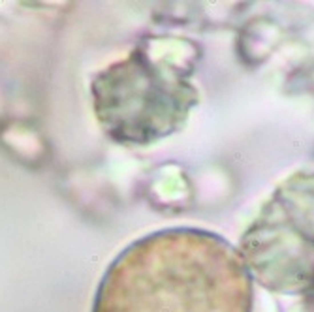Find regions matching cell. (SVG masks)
<instances>
[{"label":"cell","mask_w":314,"mask_h":312,"mask_svg":"<svg viewBox=\"0 0 314 312\" xmlns=\"http://www.w3.org/2000/svg\"><path fill=\"white\" fill-rule=\"evenodd\" d=\"M90 312H252V275L216 233L167 228L109 263Z\"/></svg>","instance_id":"obj_1"},{"label":"cell","mask_w":314,"mask_h":312,"mask_svg":"<svg viewBox=\"0 0 314 312\" xmlns=\"http://www.w3.org/2000/svg\"><path fill=\"white\" fill-rule=\"evenodd\" d=\"M94 100L102 126L117 141L147 143L179 124L194 90L177 68L134 53L94 81Z\"/></svg>","instance_id":"obj_2"},{"label":"cell","mask_w":314,"mask_h":312,"mask_svg":"<svg viewBox=\"0 0 314 312\" xmlns=\"http://www.w3.org/2000/svg\"><path fill=\"white\" fill-rule=\"evenodd\" d=\"M299 181L301 186L288 182L277 192L245 243L250 265L271 254V259L254 269L261 280L278 263L265 280L269 286L303 288L314 284V179Z\"/></svg>","instance_id":"obj_3"}]
</instances>
